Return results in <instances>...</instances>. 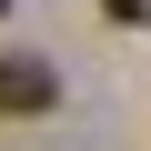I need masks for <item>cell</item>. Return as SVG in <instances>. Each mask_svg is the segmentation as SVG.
Returning a JSON list of instances; mask_svg holds the SVG:
<instances>
[{
	"label": "cell",
	"mask_w": 151,
	"mask_h": 151,
	"mask_svg": "<svg viewBox=\"0 0 151 151\" xmlns=\"http://www.w3.org/2000/svg\"><path fill=\"white\" fill-rule=\"evenodd\" d=\"M30 111H60V60H0V121H30Z\"/></svg>",
	"instance_id": "cell-1"
},
{
	"label": "cell",
	"mask_w": 151,
	"mask_h": 151,
	"mask_svg": "<svg viewBox=\"0 0 151 151\" xmlns=\"http://www.w3.org/2000/svg\"><path fill=\"white\" fill-rule=\"evenodd\" d=\"M0 10H10V0H0Z\"/></svg>",
	"instance_id": "cell-3"
},
{
	"label": "cell",
	"mask_w": 151,
	"mask_h": 151,
	"mask_svg": "<svg viewBox=\"0 0 151 151\" xmlns=\"http://www.w3.org/2000/svg\"><path fill=\"white\" fill-rule=\"evenodd\" d=\"M101 10H111V20H151V0H101Z\"/></svg>",
	"instance_id": "cell-2"
}]
</instances>
